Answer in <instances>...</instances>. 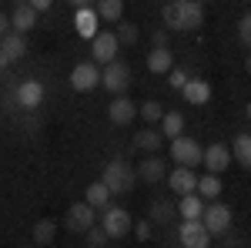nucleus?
<instances>
[{
    "mask_svg": "<svg viewBox=\"0 0 251 248\" xmlns=\"http://www.w3.org/2000/svg\"><path fill=\"white\" fill-rule=\"evenodd\" d=\"M0 51H3L10 60H20L24 54H27V40H24V34H14V30H10V34L0 37Z\"/></svg>",
    "mask_w": 251,
    "mask_h": 248,
    "instance_id": "20",
    "label": "nucleus"
},
{
    "mask_svg": "<svg viewBox=\"0 0 251 248\" xmlns=\"http://www.w3.org/2000/svg\"><path fill=\"white\" fill-rule=\"evenodd\" d=\"M238 37H241V44H251V10L241 17V24H238Z\"/></svg>",
    "mask_w": 251,
    "mask_h": 248,
    "instance_id": "33",
    "label": "nucleus"
},
{
    "mask_svg": "<svg viewBox=\"0 0 251 248\" xmlns=\"http://www.w3.org/2000/svg\"><path fill=\"white\" fill-rule=\"evenodd\" d=\"M134 168L127 165V161H121V158H114V161H107L104 165V174H100V181L107 185V191L111 194H127V191L134 188Z\"/></svg>",
    "mask_w": 251,
    "mask_h": 248,
    "instance_id": "2",
    "label": "nucleus"
},
{
    "mask_svg": "<svg viewBox=\"0 0 251 248\" xmlns=\"http://www.w3.org/2000/svg\"><path fill=\"white\" fill-rule=\"evenodd\" d=\"M137 178L141 181H148V185H157L161 178H168V168H164V161L157 158V154H151V158H144L141 165H137Z\"/></svg>",
    "mask_w": 251,
    "mask_h": 248,
    "instance_id": "17",
    "label": "nucleus"
},
{
    "mask_svg": "<svg viewBox=\"0 0 251 248\" xmlns=\"http://www.w3.org/2000/svg\"><path fill=\"white\" fill-rule=\"evenodd\" d=\"M27 3H30V7H34V10H37V14H44V10H47V7H50V0H27Z\"/></svg>",
    "mask_w": 251,
    "mask_h": 248,
    "instance_id": "36",
    "label": "nucleus"
},
{
    "mask_svg": "<svg viewBox=\"0 0 251 248\" xmlns=\"http://www.w3.org/2000/svg\"><path fill=\"white\" fill-rule=\"evenodd\" d=\"M181 94H184L188 104L201 108V104H208V101H211V84H208V81H201V77H188V84L181 87Z\"/></svg>",
    "mask_w": 251,
    "mask_h": 248,
    "instance_id": "15",
    "label": "nucleus"
},
{
    "mask_svg": "<svg viewBox=\"0 0 251 248\" xmlns=\"http://www.w3.org/2000/svg\"><path fill=\"white\" fill-rule=\"evenodd\" d=\"M117 40H121V47L124 44H137V27L134 24H121L117 27Z\"/></svg>",
    "mask_w": 251,
    "mask_h": 248,
    "instance_id": "31",
    "label": "nucleus"
},
{
    "mask_svg": "<svg viewBox=\"0 0 251 248\" xmlns=\"http://www.w3.org/2000/svg\"><path fill=\"white\" fill-rule=\"evenodd\" d=\"M171 158L174 165H181V168H198L201 165V158H204V148L194 141V138H174L171 141Z\"/></svg>",
    "mask_w": 251,
    "mask_h": 248,
    "instance_id": "4",
    "label": "nucleus"
},
{
    "mask_svg": "<svg viewBox=\"0 0 251 248\" xmlns=\"http://www.w3.org/2000/svg\"><path fill=\"white\" fill-rule=\"evenodd\" d=\"M174 248H181V245H174Z\"/></svg>",
    "mask_w": 251,
    "mask_h": 248,
    "instance_id": "44",
    "label": "nucleus"
},
{
    "mask_svg": "<svg viewBox=\"0 0 251 248\" xmlns=\"http://www.w3.org/2000/svg\"><path fill=\"white\" fill-rule=\"evenodd\" d=\"M94 215L97 208H91L87 201H74L71 208H67V215H64V225H67V231H84L87 228H94Z\"/></svg>",
    "mask_w": 251,
    "mask_h": 248,
    "instance_id": "9",
    "label": "nucleus"
},
{
    "mask_svg": "<svg viewBox=\"0 0 251 248\" xmlns=\"http://www.w3.org/2000/svg\"><path fill=\"white\" fill-rule=\"evenodd\" d=\"M164 181H168V188H171L174 194H191V191L198 188V174H194V168H181V165H177Z\"/></svg>",
    "mask_w": 251,
    "mask_h": 248,
    "instance_id": "14",
    "label": "nucleus"
},
{
    "mask_svg": "<svg viewBox=\"0 0 251 248\" xmlns=\"http://www.w3.org/2000/svg\"><path fill=\"white\" fill-rule=\"evenodd\" d=\"M248 71H251V57H248Z\"/></svg>",
    "mask_w": 251,
    "mask_h": 248,
    "instance_id": "43",
    "label": "nucleus"
},
{
    "mask_svg": "<svg viewBox=\"0 0 251 248\" xmlns=\"http://www.w3.org/2000/svg\"><path fill=\"white\" fill-rule=\"evenodd\" d=\"M245 114H248V121H251V104H248V108H245Z\"/></svg>",
    "mask_w": 251,
    "mask_h": 248,
    "instance_id": "41",
    "label": "nucleus"
},
{
    "mask_svg": "<svg viewBox=\"0 0 251 248\" xmlns=\"http://www.w3.org/2000/svg\"><path fill=\"white\" fill-rule=\"evenodd\" d=\"M231 158L241 168H251V134H238L231 141Z\"/></svg>",
    "mask_w": 251,
    "mask_h": 248,
    "instance_id": "23",
    "label": "nucleus"
},
{
    "mask_svg": "<svg viewBox=\"0 0 251 248\" xmlns=\"http://www.w3.org/2000/svg\"><path fill=\"white\" fill-rule=\"evenodd\" d=\"M71 3H74V7H91L94 0H71Z\"/></svg>",
    "mask_w": 251,
    "mask_h": 248,
    "instance_id": "40",
    "label": "nucleus"
},
{
    "mask_svg": "<svg viewBox=\"0 0 251 248\" xmlns=\"http://www.w3.org/2000/svg\"><path fill=\"white\" fill-rule=\"evenodd\" d=\"M117 51H121V40H117V34H111V30L91 37V60L100 64V67L111 64V60H117Z\"/></svg>",
    "mask_w": 251,
    "mask_h": 248,
    "instance_id": "7",
    "label": "nucleus"
},
{
    "mask_svg": "<svg viewBox=\"0 0 251 248\" xmlns=\"http://www.w3.org/2000/svg\"><path fill=\"white\" fill-rule=\"evenodd\" d=\"M231 161H234L231 158V144H221V141H214L211 148H204V158H201V165H204L211 174H221Z\"/></svg>",
    "mask_w": 251,
    "mask_h": 248,
    "instance_id": "11",
    "label": "nucleus"
},
{
    "mask_svg": "<svg viewBox=\"0 0 251 248\" xmlns=\"http://www.w3.org/2000/svg\"><path fill=\"white\" fill-rule=\"evenodd\" d=\"M198 194H201V198H204V201H218V194H221V178H218V174H204V178H198Z\"/></svg>",
    "mask_w": 251,
    "mask_h": 248,
    "instance_id": "24",
    "label": "nucleus"
},
{
    "mask_svg": "<svg viewBox=\"0 0 251 248\" xmlns=\"http://www.w3.org/2000/svg\"><path fill=\"white\" fill-rule=\"evenodd\" d=\"M231 221L234 215L228 205H204V211H201V225L208 228V235H225V231H231Z\"/></svg>",
    "mask_w": 251,
    "mask_h": 248,
    "instance_id": "5",
    "label": "nucleus"
},
{
    "mask_svg": "<svg viewBox=\"0 0 251 248\" xmlns=\"http://www.w3.org/2000/svg\"><path fill=\"white\" fill-rule=\"evenodd\" d=\"M97 84H100V64H94V60L74 64V71H71V87L74 91H94Z\"/></svg>",
    "mask_w": 251,
    "mask_h": 248,
    "instance_id": "8",
    "label": "nucleus"
},
{
    "mask_svg": "<svg viewBox=\"0 0 251 248\" xmlns=\"http://www.w3.org/2000/svg\"><path fill=\"white\" fill-rule=\"evenodd\" d=\"M100 84H104L111 94H124V91L131 87V67H127L124 60H111V64H104V71H100Z\"/></svg>",
    "mask_w": 251,
    "mask_h": 248,
    "instance_id": "6",
    "label": "nucleus"
},
{
    "mask_svg": "<svg viewBox=\"0 0 251 248\" xmlns=\"http://www.w3.org/2000/svg\"><path fill=\"white\" fill-rule=\"evenodd\" d=\"M94 3H97V20L117 24L124 17V0H94Z\"/></svg>",
    "mask_w": 251,
    "mask_h": 248,
    "instance_id": "21",
    "label": "nucleus"
},
{
    "mask_svg": "<svg viewBox=\"0 0 251 248\" xmlns=\"http://www.w3.org/2000/svg\"><path fill=\"white\" fill-rule=\"evenodd\" d=\"M77 30L84 37H94L97 34V10L91 7H77Z\"/></svg>",
    "mask_w": 251,
    "mask_h": 248,
    "instance_id": "27",
    "label": "nucleus"
},
{
    "mask_svg": "<svg viewBox=\"0 0 251 248\" xmlns=\"http://www.w3.org/2000/svg\"><path fill=\"white\" fill-rule=\"evenodd\" d=\"M100 228L107 231V238H124L127 231L134 228L131 211L121 208V205H107V208H104V215H100Z\"/></svg>",
    "mask_w": 251,
    "mask_h": 248,
    "instance_id": "3",
    "label": "nucleus"
},
{
    "mask_svg": "<svg viewBox=\"0 0 251 248\" xmlns=\"http://www.w3.org/2000/svg\"><path fill=\"white\" fill-rule=\"evenodd\" d=\"M177 242H181V248H208L211 245V235L201 225V218H194V221H184L177 228Z\"/></svg>",
    "mask_w": 251,
    "mask_h": 248,
    "instance_id": "10",
    "label": "nucleus"
},
{
    "mask_svg": "<svg viewBox=\"0 0 251 248\" xmlns=\"http://www.w3.org/2000/svg\"><path fill=\"white\" fill-rule=\"evenodd\" d=\"M14 3H27V0H14Z\"/></svg>",
    "mask_w": 251,
    "mask_h": 248,
    "instance_id": "42",
    "label": "nucleus"
},
{
    "mask_svg": "<svg viewBox=\"0 0 251 248\" xmlns=\"http://www.w3.org/2000/svg\"><path fill=\"white\" fill-rule=\"evenodd\" d=\"M161 134L164 138H181L184 134V117L177 114V111H164V117H161Z\"/></svg>",
    "mask_w": 251,
    "mask_h": 248,
    "instance_id": "25",
    "label": "nucleus"
},
{
    "mask_svg": "<svg viewBox=\"0 0 251 248\" xmlns=\"http://www.w3.org/2000/svg\"><path fill=\"white\" fill-rule=\"evenodd\" d=\"M137 114L144 117L148 124H157V121L164 117V111H161V104H157V101H144V104L137 108Z\"/></svg>",
    "mask_w": 251,
    "mask_h": 248,
    "instance_id": "30",
    "label": "nucleus"
},
{
    "mask_svg": "<svg viewBox=\"0 0 251 248\" xmlns=\"http://www.w3.org/2000/svg\"><path fill=\"white\" fill-rule=\"evenodd\" d=\"M134 235L141 238V242H148V238L154 235V231H151V221H137V225H134Z\"/></svg>",
    "mask_w": 251,
    "mask_h": 248,
    "instance_id": "35",
    "label": "nucleus"
},
{
    "mask_svg": "<svg viewBox=\"0 0 251 248\" xmlns=\"http://www.w3.org/2000/svg\"><path fill=\"white\" fill-rule=\"evenodd\" d=\"M174 205H168V201H151V218H148V221H151V225H154V221H161V225H164V221H171L174 218Z\"/></svg>",
    "mask_w": 251,
    "mask_h": 248,
    "instance_id": "29",
    "label": "nucleus"
},
{
    "mask_svg": "<svg viewBox=\"0 0 251 248\" xmlns=\"http://www.w3.org/2000/svg\"><path fill=\"white\" fill-rule=\"evenodd\" d=\"M14 97H17L20 108L34 111V108H40V101H44V84H40L37 77H27V81L20 84L17 91H14Z\"/></svg>",
    "mask_w": 251,
    "mask_h": 248,
    "instance_id": "12",
    "label": "nucleus"
},
{
    "mask_svg": "<svg viewBox=\"0 0 251 248\" xmlns=\"http://www.w3.org/2000/svg\"><path fill=\"white\" fill-rule=\"evenodd\" d=\"M161 141H164V134L154 131V128H144V131L134 134V148L137 151H161Z\"/></svg>",
    "mask_w": 251,
    "mask_h": 248,
    "instance_id": "22",
    "label": "nucleus"
},
{
    "mask_svg": "<svg viewBox=\"0 0 251 248\" xmlns=\"http://www.w3.org/2000/svg\"><path fill=\"white\" fill-rule=\"evenodd\" d=\"M54 235H57V221L54 218H40L37 225H34V242L37 245H50Z\"/></svg>",
    "mask_w": 251,
    "mask_h": 248,
    "instance_id": "28",
    "label": "nucleus"
},
{
    "mask_svg": "<svg viewBox=\"0 0 251 248\" xmlns=\"http://www.w3.org/2000/svg\"><path fill=\"white\" fill-rule=\"evenodd\" d=\"M84 235H87V245H91V248H104V245H107V231H104V228H87Z\"/></svg>",
    "mask_w": 251,
    "mask_h": 248,
    "instance_id": "32",
    "label": "nucleus"
},
{
    "mask_svg": "<svg viewBox=\"0 0 251 248\" xmlns=\"http://www.w3.org/2000/svg\"><path fill=\"white\" fill-rule=\"evenodd\" d=\"M137 114V108H134V101L131 97H114L111 104H107V121L111 124H117V128H124V124H131Z\"/></svg>",
    "mask_w": 251,
    "mask_h": 248,
    "instance_id": "13",
    "label": "nucleus"
},
{
    "mask_svg": "<svg viewBox=\"0 0 251 248\" xmlns=\"http://www.w3.org/2000/svg\"><path fill=\"white\" fill-rule=\"evenodd\" d=\"M37 10L30 7V3H17V10L10 14V30L14 34H27V30H34L37 27Z\"/></svg>",
    "mask_w": 251,
    "mask_h": 248,
    "instance_id": "16",
    "label": "nucleus"
},
{
    "mask_svg": "<svg viewBox=\"0 0 251 248\" xmlns=\"http://www.w3.org/2000/svg\"><path fill=\"white\" fill-rule=\"evenodd\" d=\"M164 44H168V37H164V34L157 30V34H154V47H164Z\"/></svg>",
    "mask_w": 251,
    "mask_h": 248,
    "instance_id": "39",
    "label": "nucleus"
},
{
    "mask_svg": "<svg viewBox=\"0 0 251 248\" xmlns=\"http://www.w3.org/2000/svg\"><path fill=\"white\" fill-rule=\"evenodd\" d=\"M10 64H14V60H10V57H7V54H3V51H0V71H7Z\"/></svg>",
    "mask_w": 251,
    "mask_h": 248,
    "instance_id": "38",
    "label": "nucleus"
},
{
    "mask_svg": "<svg viewBox=\"0 0 251 248\" xmlns=\"http://www.w3.org/2000/svg\"><path fill=\"white\" fill-rule=\"evenodd\" d=\"M204 205H208V201H204L198 191H191V194H181V201H177L174 208H177V215H181L184 221H194V218H201Z\"/></svg>",
    "mask_w": 251,
    "mask_h": 248,
    "instance_id": "18",
    "label": "nucleus"
},
{
    "mask_svg": "<svg viewBox=\"0 0 251 248\" xmlns=\"http://www.w3.org/2000/svg\"><path fill=\"white\" fill-rule=\"evenodd\" d=\"M84 201L91 205V208H107V201H111V191H107V185L104 181H94L91 188H87V194H84Z\"/></svg>",
    "mask_w": 251,
    "mask_h": 248,
    "instance_id": "26",
    "label": "nucleus"
},
{
    "mask_svg": "<svg viewBox=\"0 0 251 248\" xmlns=\"http://www.w3.org/2000/svg\"><path fill=\"white\" fill-rule=\"evenodd\" d=\"M161 17L168 30H198L204 24V7L198 0H168L161 7Z\"/></svg>",
    "mask_w": 251,
    "mask_h": 248,
    "instance_id": "1",
    "label": "nucleus"
},
{
    "mask_svg": "<svg viewBox=\"0 0 251 248\" xmlns=\"http://www.w3.org/2000/svg\"><path fill=\"white\" fill-rule=\"evenodd\" d=\"M168 84H171V87H177V91H181V87H184V84H188V74H184V71H177V67H171V74H168Z\"/></svg>",
    "mask_w": 251,
    "mask_h": 248,
    "instance_id": "34",
    "label": "nucleus"
},
{
    "mask_svg": "<svg viewBox=\"0 0 251 248\" xmlns=\"http://www.w3.org/2000/svg\"><path fill=\"white\" fill-rule=\"evenodd\" d=\"M198 3H201V0H198Z\"/></svg>",
    "mask_w": 251,
    "mask_h": 248,
    "instance_id": "45",
    "label": "nucleus"
},
{
    "mask_svg": "<svg viewBox=\"0 0 251 248\" xmlns=\"http://www.w3.org/2000/svg\"><path fill=\"white\" fill-rule=\"evenodd\" d=\"M171 67H174V54L168 47H154L148 54V71L151 74H171Z\"/></svg>",
    "mask_w": 251,
    "mask_h": 248,
    "instance_id": "19",
    "label": "nucleus"
},
{
    "mask_svg": "<svg viewBox=\"0 0 251 248\" xmlns=\"http://www.w3.org/2000/svg\"><path fill=\"white\" fill-rule=\"evenodd\" d=\"M3 34H10V17H7V14H0V37H3Z\"/></svg>",
    "mask_w": 251,
    "mask_h": 248,
    "instance_id": "37",
    "label": "nucleus"
}]
</instances>
